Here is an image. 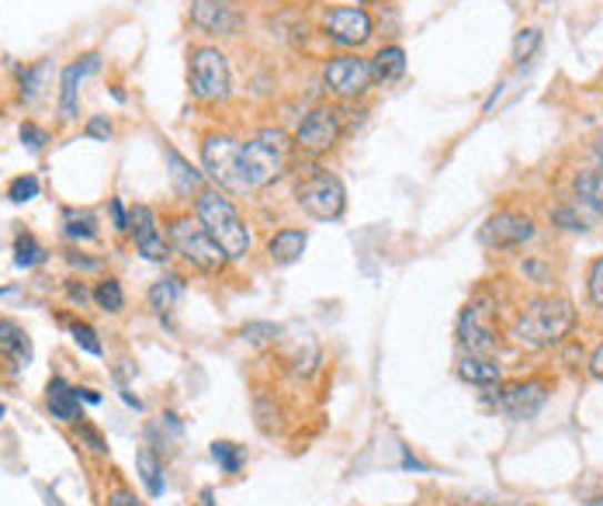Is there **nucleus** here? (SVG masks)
Masks as SVG:
<instances>
[{
	"mask_svg": "<svg viewBox=\"0 0 603 506\" xmlns=\"http://www.w3.org/2000/svg\"><path fill=\"white\" fill-rule=\"evenodd\" d=\"M458 375H462L465 382H472V385H500L503 368L490 354H465L462 361H458Z\"/></svg>",
	"mask_w": 603,
	"mask_h": 506,
	"instance_id": "nucleus-21",
	"label": "nucleus"
},
{
	"mask_svg": "<svg viewBox=\"0 0 603 506\" xmlns=\"http://www.w3.org/2000/svg\"><path fill=\"white\" fill-rule=\"evenodd\" d=\"M46 139H49V135H46L42 125H36V122H24V125H21V143H24L28 150H42Z\"/></svg>",
	"mask_w": 603,
	"mask_h": 506,
	"instance_id": "nucleus-36",
	"label": "nucleus"
},
{
	"mask_svg": "<svg viewBox=\"0 0 603 506\" xmlns=\"http://www.w3.org/2000/svg\"><path fill=\"white\" fill-rule=\"evenodd\" d=\"M194 219L205 226V233L222 246V253L229 261H240L250 253V230L247 222L240 219L237 205L225 199L222 191L205 188L194 199Z\"/></svg>",
	"mask_w": 603,
	"mask_h": 506,
	"instance_id": "nucleus-2",
	"label": "nucleus"
},
{
	"mask_svg": "<svg viewBox=\"0 0 603 506\" xmlns=\"http://www.w3.org/2000/svg\"><path fill=\"white\" fill-rule=\"evenodd\" d=\"M63 230H67L70 240H94L98 236V219H94V212L67 209L63 212Z\"/></svg>",
	"mask_w": 603,
	"mask_h": 506,
	"instance_id": "nucleus-25",
	"label": "nucleus"
},
{
	"mask_svg": "<svg viewBox=\"0 0 603 506\" xmlns=\"http://www.w3.org/2000/svg\"><path fill=\"white\" fill-rule=\"evenodd\" d=\"M104 506H147V503H142L129 486H122V483H114L111 486V493L104 496Z\"/></svg>",
	"mask_w": 603,
	"mask_h": 506,
	"instance_id": "nucleus-34",
	"label": "nucleus"
},
{
	"mask_svg": "<svg viewBox=\"0 0 603 506\" xmlns=\"http://www.w3.org/2000/svg\"><path fill=\"white\" fill-rule=\"evenodd\" d=\"M295 199L312 219H323V222L340 219L343 209H348V191H343V181L330 171H315L305 181H299Z\"/></svg>",
	"mask_w": 603,
	"mask_h": 506,
	"instance_id": "nucleus-7",
	"label": "nucleus"
},
{
	"mask_svg": "<svg viewBox=\"0 0 603 506\" xmlns=\"http://www.w3.org/2000/svg\"><path fill=\"white\" fill-rule=\"evenodd\" d=\"M167 243H170V253H181V257L191 267L209 271V274L222 271L225 261H229L225 253H222V246L205 233V226H201L198 219H188V215L170 222V226H167Z\"/></svg>",
	"mask_w": 603,
	"mask_h": 506,
	"instance_id": "nucleus-4",
	"label": "nucleus"
},
{
	"mask_svg": "<svg viewBox=\"0 0 603 506\" xmlns=\"http://www.w3.org/2000/svg\"><path fill=\"white\" fill-rule=\"evenodd\" d=\"M191 21L209 36H240L247 18L233 0H191Z\"/></svg>",
	"mask_w": 603,
	"mask_h": 506,
	"instance_id": "nucleus-13",
	"label": "nucleus"
},
{
	"mask_svg": "<svg viewBox=\"0 0 603 506\" xmlns=\"http://www.w3.org/2000/svg\"><path fill=\"white\" fill-rule=\"evenodd\" d=\"M549 392L552 385L544 378H527V382H513V385H503L500 396L493 399L510 419H531L541 413V406L549 403Z\"/></svg>",
	"mask_w": 603,
	"mask_h": 506,
	"instance_id": "nucleus-12",
	"label": "nucleus"
},
{
	"mask_svg": "<svg viewBox=\"0 0 603 506\" xmlns=\"http://www.w3.org/2000/svg\"><path fill=\"white\" fill-rule=\"evenodd\" d=\"M135 472H139V483L147 486V493H150L153 499H160L163 489H167V483H163V465L157 462V455L150 452V447H142V452L135 455Z\"/></svg>",
	"mask_w": 603,
	"mask_h": 506,
	"instance_id": "nucleus-24",
	"label": "nucleus"
},
{
	"mask_svg": "<svg viewBox=\"0 0 603 506\" xmlns=\"http://www.w3.org/2000/svg\"><path fill=\"white\" fill-rule=\"evenodd\" d=\"M46 406L52 409L56 419H63V424L77 427L83 413H80V399H77V392L63 382V378H52L49 388H46Z\"/></svg>",
	"mask_w": 603,
	"mask_h": 506,
	"instance_id": "nucleus-17",
	"label": "nucleus"
},
{
	"mask_svg": "<svg viewBox=\"0 0 603 506\" xmlns=\"http://www.w3.org/2000/svg\"><path fill=\"white\" fill-rule=\"evenodd\" d=\"M371 80H375V73H371V60H361V55H354V52L333 55L323 70V83L343 101L361 98L371 88Z\"/></svg>",
	"mask_w": 603,
	"mask_h": 506,
	"instance_id": "nucleus-9",
	"label": "nucleus"
},
{
	"mask_svg": "<svg viewBox=\"0 0 603 506\" xmlns=\"http://www.w3.org/2000/svg\"><path fill=\"white\" fill-rule=\"evenodd\" d=\"M36 194H39V178L36 174H21V178H14L11 184H8V199L11 202H32L36 199Z\"/></svg>",
	"mask_w": 603,
	"mask_h": 506,
	"instance_id": "nucleus-30",
	"label": "nucleus"
},
{
	"mask_svg": "<svg viewBox=\"0 0 603 506\" xmlns=\"http://www.w3.org/2000/svg\"><path fill=\"white\" fill-rule=\"evenodd\" d=\"M309 236L305 230H278L271 240H268V257L281 267H289L302 257V250H305Z\"/></svg>",
	"mask_w": 603,
	"mask_h": 506,
	"instance_id": "nucleus-20",
	"label": "nucleus"
},
{
	"mask_svg": "<svg viewBox=\"0 0 603 506\" xmlns=\"http://www.w3.org/2000/svg\"><path fill=\"white\" fill-rule=\"evenodd\" d=\"M91 295H94V302L104 308V313H122V308H125V292H122V285L114 277L98 281V289Z\"/></svg>",
	"mask_w": 603,
	"mask_h": 506,
	"instance_id": "nucleus-26",
	"label": "nucleus"
},
{
	"mask_svg": "<svg viewBox=\"0 0 603 506\" xmlns=\"http://www.w3.org/2000/svg\"><path fill=\"white\" fill-rule=\"evenodd\" d=\"M67 295L77 302V305H83V302H88V298H94L88 289H83V285H77V281H67Z\"/></svg>",
	"mask_w": 603,
	"mask_h": 506,
	"instance_id": "nucleus-41",
	"label": "nucleus"
},
{
	"mask_svg": "<svg viewBox=\"0 0 603 506\" xmlns=\"http://www.w3.org/2000/svg\"><path fill=\"white\" fill-rule=\"evenodd\" d=\"M77 441H88V447H91L94 455H108L104 437H101V434L88 424V419H80V424H77Z\"/></svg>",
	"mask_w": 603,
	"mask_h": 506,
	"instance_id": "nucleus-35",
	"label": "nucleus"
},
{
	"mask_svg": "<svg viewBox=\"0 0 603 506\" xmlns=\"http://www.w3.org/2000/svg\"><path fill=\"white\" fill-rule=\"evenodd\" d=\"M289 153H292V143H289V135H284V132H278V129L257 132L250 143H243L247 188L253 191V188H264L274 178H281L284 166H289Z\"/></svg>",
	"mask_w": 603,
	"mask_h": 506,
	"instance_id": "nucleus-3",
	"label": "nucleus"
},
{
	"mask_svg": "<svg viewBox=\"0 0 603 506\" xmlns=\"http://www.w3.org/2000/svg\"><path fill=\"white\" fill-rule=\"evenodd\" d=\"M73 392H77V399L91 403V406H98V403H101V392H94V388H73Z\"/></svg>",
	"mask_w": 603,
	"mask_h": 506,
	"instance_id": "nucleus-43",
	"label": "nucleus"
},
{
	"mask_svg": "<svg viewBox=\"0 0 603 506\" xmlns=\"http://www.w3.org/2000/svg\"><path fill=\"white\" fill-rule=\"evenodd\" d=\"M129 230H132V236H135V250H139L147 261L163 264V261L170 257V243H167L163 233L157 230V215H153L150 205H135V209L129 212Z\"/></svg>",
	"mask_w": 603,
	"mask_h": 506,
	"instance_id": "nucleus-15",
	"label": "nucleus"
},
{
	"mask_svg": "<svg viewBox=\"0 0 603 506\" xmlns=\"http://www.w3.org/2000/svg\"><path fill=\"white\" fill-rule=\"evenodd\" d=\"M590 375L603 382V344H600V347L593 351V357H590Z\"/></svg>",
	"mask_w": 603,
	"mask_h": 506,
	"instance_id": "nucleus-42",
	"label": "nucleus"
},
{
	"mask_svg": "<svg viewBox=\"0 0 603 506\" xmlns=\"http://www.w3.org/2000/svg\"><path fill=\"white\" fill-rule=\"evenodd\" d=\"M590 506H603V496H600V499H593V503H590Z\"/></svg>",
	"mask_w": 603,
	"mask_h": 506,
	"instance_id": "nucleus-47",
	"label": "nucleus"
},
{
	"mask_svg": "<svg viewBox=\"0 0 603 506\" xmlns=\"http://www.w3.org/2000/svg\"><path fill=\"white\" fill-rule=\"evenodd\" d=\"M458 344H462L469 354H493L500 344L496 333V320H493V302L485 295H475L462 316H458Z\"/></svg>",
	"mask_w": 603,
	"mask_h": 506,
	"instance_id": "nucleus-8",
	"label": "nucleus"
},
{
	"mask_svg": "<svg viewBox=\"0 0 603 506\" xmlns=\"http://www.w3.org/2000/svg\"><path fill=\"white\" fill-rule=\"evenodd\" d=\"M552 219L559 222L562 230H572V233L586 230V219H583V212H580V202H576V205H559V209L552 212Z\"/></svg>",
	"mask_w": 603,
	"mask_h": 506,
	"instance_id": "nucleus-33",
	"label": "nucleus"
},
{
	"mask_svg": "<svg viewBox=\"0 0 603 506\" xmlns=\"http://www.w3.org/2000/svg\"><path fill=\"white\" fill-rule=\"evenodd\" d=\"M83 135H88V139H101V143H108V135H111V122H108V115H94L88 125H83Z\"/></svg>",
	"mask_w": 603,
	"mask_h": 506,
	"instance_id": "nucleus-39",
	"label": "nucleus"
},
{
	"mask_svg": "<svg viewBox=\"0 0 603 506\" xmlns=\"http://www.w3.org/2000/svg\"><path fill=\"white\" fill-rule=\"evenodd\" d=\"M572 330H576V308H572V302L562 295H537L516 313L510 336L524 347L544 351L562 344Z\"/></svg>",
	"mask_w": 603,
	"mask_h": 506,
	"instance_id": "nucleus-1",
	"label": "nucleus"
},
{
	"mask_svg": "<svg viewBox=\"0 0 603 506\" xmlns=\"http://www.w3.org/2000/svg\"><path fill=\"white\" fill-rule=\"evenodd\" d=\"M0 416H4V406H0Z\"/></svg>",
	"mask_w": 603,
	"mask_h": 506,
	"instance_id": "nucleus-48",
	"label": "nucleus"
},
{
	"mask_svg": "<svg viewBox=\"0 0 603 506\" xmlns=\"http://www.w3.org/2000/svg\"><path fill=\"white\" fill-rule=\"evenodd\" d=\"M496 506H531V503H496Z\"/></svg>",
	"mask_w": 603,
	"mask_h": 506,
	"instance_id": "nucleus-46",
	"label": "nucleus"
},
{
	"mask_svg": "<svg viewBox=\"0 0 603 506\" xmlns=\"http://www.w3.org/2000/svg\"><path fill=\"white\" fill-rule=\"evenodd\" d=\"M479 240L490 250H516L527 240H534V219L524 212H496L485 219V226L479 230Z\"/></svg>",
	"mask_w": 603,
	"mask_h": 506,
	"instance_id": "nucleus-11",
	"label": "nucleus"
},
{
	"mask_svg": "<svg viewBox=\"0 0 603 506\" xmlns=\"http://www.w3.org/2000/svg\"><path fill=\"white\" fill-rule=\"evenodd\" d=\"M201 163L219 188L229 191H250L243 174V143L233 135H205L201 143Z\"/></svg>",
	"mask_w": 603,
	"mask_h": 506,
	"instance_id": "nucleus-6",
	"label": "nucleus"
},
{
	"mask_svg": "<svg viewBox=\"0 0 603 506\" xmlns=\"http://www.w3.org/2000/svg\"><path fill=\"white\" fill-rule=\"evenodd\" d=\"M46 257V250L39 246V240L32 236V233H21L18 240H14V264L18 267H32V264H39Z\"/></svg>",
	"mask_w": 603,
	"mask_h": 506,
	"instance_id": "nucleus-28",
	"label": "nucleus"
},
{
	"mask_svg": "<svg viewBox=\"0 0 603 506\" xmlns=\"http://www.w3.org/2000/svg\"><path fill=\"white\" fill-rule=\"evenodd\" d=\"M371 73H375V80H382V83L399 80L402 73H406V52H402L399 45L379 49V52H375V60H371Z\"/></svg>",
	"mask_w": 603,
	"mask_h": 506,
	"instance_id": "nucleus-23",
	"label": "nucleus"
},
{
	"mask_svg": "<svg viewBox=\"0 0 603 506\" xmlns=\"http://www.w3.org/2000/svg\"><path fill=\"white\" fill-rule=\"evenodd\" d=\"M572 191H576V202L596 215H603V166H593V171H583L572 181Z\"/></svg>",
	"mask_w": 603,
	"mask_h": 506,
	"instance_id": "nucleus-22",
	"label": "nucleus"
},
{
	"mask_svg": "<svg viewBox=\"0 0 603 506\" xmlns=\"http://www.w3.org/2000/svg\"><path fill=\"white\" fill-rule=\"evenodd\" d=\"M42 77H46V63L39 67H24L21 70V98L24 101H36L39 91H42Z\"/></svg>",
	"mask_w": 603,
	"mask_h": 506,
	"instance_id": "nucleus-32",
	"label": "nucleus"
},
{
	"mask_svg": "<svg viewBox=\"0 0 603 506\" xmlns=\"http://www.w3.org/2000/svg\"><path fill=\"white\" fill-rule=\"evenodd\" d=\"M101 67V60L91 52V55H80L77 63H70L60 77V119L63 122H73L77 119V108H80V80L94 73Z\"/></svg>",
	"mask_w": 603,
	"mask_h": 506,
	"instance_id": "nucleus-16",
	"label": "nucleus"
},
{
	"mask_svg": "<svg viewBox=\"0 0 603 506\" xmlns=\"http://www.w3.org/2000/svg\"><path fill=\"white\" fill-rule=\"evenodd\" d=\"M593 153H596V160H600V166H603V132L593 139Z\"/></svg>",
	"mask_w": 603,
	"mask_h": 506,
	"instance_id": "nucleus-44",
	"label": "nucleus"
},
{
	"mask_svg": "<svg viewBox=\"0 0 603 506\" xmlns=\"http://www.w3.org/2000/svg\"><path fill=\"white\" fill-rule=\"evenodd\" d=\"M537 45H541V32H537V28H524V32H516V39H513V60H516V63L531 60V55L537 52Z\"/></svg>",
	"mask_w": 603,
	"mask_h": 506,
	"instance_id": "nucleus-29",
	"label": "nucleus"
},
{
	"mask_svg": "<svg viewBox=\"0 0 603 506\" xmlns=\"http://www.w3.org/2000/svg\"><path fill=\"white\" fill-rule=\"evenodd\" d=\"M111 219H114V230H129V215L119 199H111Z\"/></svg>",
	"mask_w": 603,
	"mask_h": 506,
	"instance_id": "nucleus-40",
	"label": "nucleus"
},
{
	"mask_svg": "<svg viewBox=\"0 0 603 506\" xmlns=\"http://www.w3.org/2000/svg\"><path fill=\"white\" fill-rule=\"evenodd\" d=\"M70 333H73V341H77L80 351H88L91 357H101V354H104V347H101V341H98V333H94L88 323H70Z\"/></svg>",
	"mask_w": 603,
	"mask_h": 506,
	"instance_id": "nucleus-31",
	"label": "nucleus"
},
{
	"mask_svg": "<svg viewBox=\"0 0 603 506\" xmlns=\"http://www.w3.org/2000/svg\"><path fill=\"white\" fill-rule=\"evenodd\" d=\"M243 336H247V341H253V344H264V341H271V336H278V326H271V323H250V326H243Z\"/></svg>",
	"mask_w": 603,
	"mask_h": 506,
	"instance_id": "nucleus-38",
	"label": "nucleus"
},
{
	"mask_svg": "<svg viewBox=\"0 0 603 506\" xmlns=\"http://www.w3.org/2000/svg\"><path fill=\"white\" fill-rule=\"evenodd\" d=\"M212 458L219 462V468L225 475H237L243 468V447H237L233 441H215L212 444Z\"/></svg>",
	"mask_w": 603,
	"mask_h": 506,
	"instance_id": "nucleus-27",
	"label": "nucleus"
},
{
	"mask_svg": "<svg viewBox=\"0 0 603 506\" xmlns=\"http://www.w3.org/2000/svg\"><path fill=\"white\" fill-rule=\"evenodd\" d=\"M438 506H469V503H462V499H448V503H438Z\"/></svg>",
	"mask_w": 603,
	"mask_h": 506,
	"instance_id": "nucleus-45",
	"label": "nucleus"
},
{
	"mask_svg": "<svg viewBox=\"0 0 603 506\" xmlns=\"http://www.w3.org/2000/svg\"><path fill=\"white\" fill-rule=\"evenodd\" d=\"M191 94L201 104H215L229 98V88H233V73H229V60L225 52H219L215 45H198L191 52Z\"/></svg>",
	"mask_w": 603,
	"mask_h": 506,
	"instance_id": "nucleus-5",
	"label": "nucleus"
},
{
	"mask_svg": "<svg viewBox=\"0 0 603 506\" xmlns=\"http://www.w3.org/2000/svg\"><path fill=\"white\" fill-rule=\"evenodd\" d=\"M340 135H343L340 111L330 108V104H320V108H312L309 115L299 122L295 146L305 150V153H326V150H333L340 143Z\"/></svg>",
	"mask_w": 603,
	"mask_h": 506,
	"instance_id": "nucleus-10",
	"label": "nucleus"
},
{
	"mask_svg": "<svg viewBox=\"0 0 603 506\" xmlns=\"http://www.w3.org/2000/svg\"><path fill=\"white\" fill-rule=\"evenodd\" d=\"M590 298H593V305L603 308V257L593 261V267H590Z\"/></svg>",
	"mask_w": 603,
	"mask_h": 506,
	"instance_id": "nucleus-37",
	"label": "nucleus"
},
{
	"mask_svg": "<svg viewBox=\"0 0 603 506\" xmlns=\"http://www.w3.org/2000/svg\"><path fill=\"white\" fill-rule=\"evenodd\" d=\"M181 295H184V277L181 274H163L160 281H153V285H150L147 302H150V308L157 316H170L178 308Z\"/></svg>",
	"mask_w": 603,
	"mask_h": 506,
	"instance_id": "nucleus-19",
	"label": "nucleus"
},
{
	"mask_svg": "<svg viewBox=\"0 0 603 506\" xmlns=\"http://www.w3.org/2000/svg\"><path fill=\"white\" fill-rule=\"evenodd\" d=\"M323 28L340 45H364L371 39V14L364 8H330Z\"/></svg>",
	"mask_w": 603,
	"mask_h": 506,
	"instance_id": "nucleus-14",
	"label": "nucleus"
},
{
	"mask_svg": "<svg viewBox=\"0 0 603 506\" xmlns=\"http://www.w3.org/2000/svg\"><path fill=\"white\" fill-rule=\"evenodd\" d=\"M163 160H167V166H170V184H174L178 194H184V199H188V194H201V191H205V188H201V184H205L201 171H194V166H191L174 146H163Z\"/></svg>",
	"mask_w": 603,
	"mask_h": 506,
	"instance_id": "nucleus-18",
	"label": "nucleus"
}]
</instances>
